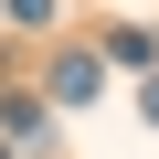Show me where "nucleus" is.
<instances>
[{
  "label": "nucleus",
  "instance_id": "obj_1",
  "mask_svg": "<svg viewBox=\"0 0 159 159\" xmlns=\"http://www.w3.org/2000/svg\"><path fill=\"white\" fill-rule=\"evenodd\" d=\"M96 96H106V64L96 53H64L53 64V106H96Z\"/></svg>",
  "mask_w": 159,
  "mask_h": 159
},
{
  "label": "nucleus",
  "instance_id": "obj_2",
  "mask_svg": "<svg viewBox=\"0 0 159 159\" xmlns=\"http://www.w3.org/2000/svg\"><path fill=\"white\" fill-rule=\"evenodd\" d=\"M0 138L32 148V138H43V96H0Z\"/></svg>",
  "mask_w": 159,
  "mask_h": 159
},
{
  "label": "nucleus",
  "instance_id": "obj_3",
  "mask_svg": "<svg viewBox=\"0 0 159 159\" xmlns=\"http://www.w3.org/2000/svg\"><path fill=\"white\" fill-rule=\"evenodd\" d=\"M53 11H64V0H11V21H21V32H43Z\"/></svg>",
  "mask_w": 159,
  "mask_h": 159
},
{
  "label": "nucleus",
  "instance_id": "obj_4",
  "mask_svg": "<svg viewBox=\"0 0 159 159\" xmlns=\"http://www.w3.org/2000/svg\"><path fill=\"white\" fill-rule=\"evenodd\" d=\"M148 127H159V85H148Z\"/></svg>",
  "mask_w": 159,
  "mask_h": 159
},
{
  "label": "nucleus",
  "instance_id": "obj_5",
  "mask_svg": "<svg viewBox=\"0 0 159 159\" xmlns=\"http://www.w3.org/2000/svg\"><path fill=\"white\" fill-rule=\"evenodd\" d=\"M0 159H11V138H0Z\"/></svg>",
  "mask_w": 159,
  "mask_h": 159
}]
</instances>
